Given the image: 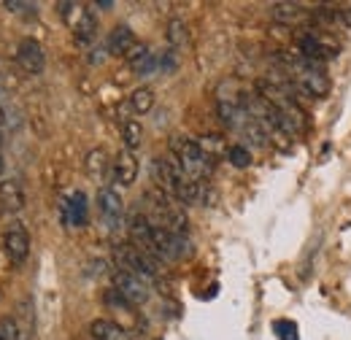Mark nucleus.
Listing matches in <instances>:
<instances>
[{
    "instance_id": "1",
    "label": "nucleus",
    "mask_w": 351,
    "mask_h": 340,
    "mask_svg": "<svg viewBox=\"0 0 351 340\" xmlns=\"http://www.w3.org/2000/svg\"><path fill=\"white\" fill-rule=\"evenodd\" d=\"M171 154L178 160V165L184 168V173L189 178H195V181H203L211 173V157L200 149L197 141L176 135V138H171Z\"/></svg>"
},
{
    "instance_id": "2",
    "label": "nucleus",
    "mask_w": 351,
    "mask_h": 340,
    "mask_svg": "<svg viewBox=\"0 0 351 340\" xmlns=\"http://www.w3.org/2000/svg\"><path fill=\"white\" fill-rule=\"evenodd\" d=\"M114 262L119 265V270L143 278L146 284L157 278V262L146 254V252H141L138 246H132V243L117 246V249H114Z\"/></svg>"
},
{
    "instance_id": "3",
    "label": "nucleus",
    "mask_w": 351,
    "mask_h": 340,
    "mask_svg": "<svg viewBox=\"0 0 351 340\" xmlns=\"http://www.w3.org/2000/svg\"><path fill=\"white\" fill-rule=\"evenodd\" d=\"M60 11H62V16H65V22L71 25V30H73V38L79 43H89L95 41V33H97V19H95V14L87 11L84 5H79V3H60Z\"/></svg>"
},
{
    "instance_id": "4",
    "label": "nucleus",
    "mask_w": 351,
    "mask_h": 340,
    "mask_svg": "<svg viewBox=\"0 0 351 340\" xmlns=\"http://www.w3.org/2000/svg\"><path fill=\"white\" fill-rule=\"evenodd\" d=\"M295 68H298V84H300V89H303L306 95H311V97H324V95L330 92V79H327V73L322 71V65L298 57V60H295Z\"/></svg>"
},
{
    "instance_id": "5",
    "label": "nucleus",
    "mask_w": 351,
    "mask_h": 340,
    "mask_svg": "<svg viewBox=\"0 0 351 340\" xmlns=\"http://www.w3.org/2000/svg\"><path fill=\"white\" fill-rule=\"evenodd\" d=\"M3 252L8 256L11 265H22L30 254V235L25 230V224H8L3 232Z\"/></svg>"
},
{
    "instance_id": "6",
    "label": "nucleus",
    "mask_w": 351,
    "mask_h": 340,
    "mask_svg": "<svg viewBox=\"0 0 351 340\" xmlns=\"http://www.w3.org/2000/svg\"><path fill=\"white\" fill-rule=\"evenodd\" d=\"M114 292L122 295L130 305H143L149 300V284L132 273H125V270H117L114 273Z\"/></svg>"
},
{
    "instance_id": "7",
    "label": "nucleus",
    "mask_w": 351,
    "mask_h": 340,
    "mask_svg": "<svg viewBox=\"0 0 351 340\" xmlns=\"http://www.w3.org/2000/svg\"><path fill=\"white\" fill-rule=\"evenodd\" d=\"M16 62H19V68H22L25 73H30V76L41 73L46 65L44 46L36 41V38H25V41H19V46H16Z\"/></svg>"
},
{
    "instance_id": "8",
    "label": "nucleus",
    "mask_w": 351,
    "mask_h": 340,
    "mask_svg": "<svg viewBox=\"0 0 351 340\" xmlns=\"http://www.w3.org/2000/svg\"><path fill=\"white\" fill-rule=\"evenodd\" d=\"M298 51H300L298 57H303L308 62H316V65H322L324 60H332L335 57V49L327 46L316 33H303L298 38Z\"/></svg>"
},
{
    "instance_id": "9",
    "label": "nucleus",
    "mask_w": 351,
    "mask_h": 340,
    "mask_svg": "<svg viewBox=\"0 0 351 340\" xmlns=\"http://www.w3.org/2000/svg\"><path fill=\"white\" fill-rule=\"evenodd\" d=\"M89 216V206H87V195L84 192H71L62 203V221L68 227H84Z\"/></svg>"
},
{
    "instance_id": "10",
    "label": "nucleus",
    "mask_w": 351,
    "mask_h": 340,
    "mask_svg": "<svg viewBox=\"0 0 351 340\" xmlns=\"http://www.w3.org/2000/svg\"><path fill=\"white\" fill-rule=\"evenodd\" d=\"M97 208H100V216H103L111 227H117V224L122 221L125 206H122V197H119V192H117V189L103 186V189L97 192Z\"/></svg>"
},
{
    "instance_id": "11",
    "label": "nucleus",
    "mask_w": 351,
    "mask_h": 340,
    "mask_svg": "<svg viewBox=\"0 0 351 340\" xmlns=\"http://www.w3.org/2000/svg\"><path fill=\"white\" fill-rule=\"evenodd\" d=\"M111 173H114V181L122 184V186H132L135 178H138V162L132 157V151H119L117 160L111 162Z\"/></svg>"
},
{
    "instance_id": "12",
    "label": "nucleus",
    "mask_w": 351,
    "mask_h": 340,
    "mask_svg": "<svg viewBox=\"0 0 351 340\" xmlns=\"http://www.w3.org/2000/svg\"><path fill=\"white\" fill-rule=\"evenodd\" d=\"M25 208V192L16 181H0V213H19Z\"/></svg>"
},
{
    "instance_id": "13",
    "label": "nucleus",
    "mask_w": 351,
    "mask_h": 340,
    "mask_svg": "<svg viewBox=\"0 0 351 340\" xmlns=\"http://www.w3.org/2000/svg\"><path fill=\"white\" fill-rule=\"evenodd\" d=\"M128 62L135 71V76H149L157 68V57L149 51V46H141V43H135V49L128 54Z\"/></svg>"
},
{
    "instance_id": "14",
    "label": "nucleus",
    "mask_w": 351,
    "mask_h": 340,
    "mask_svg": "<svg viewBox=\"0 0 351 340\" xmlns=\"http://www.w3.org/2000/svg\"><path fill=\"white\" fill-rule=\"evenodd\" d=\"M108 49H111L114 54H125V57H128L132 49H135V36H132L130 27H125V25L114 27L111 36H108Z\"/></svg>"
},
{
    "instance_id": "15",
    "label": "nucleus",
    "mask_w": 351,
    "mask_h": 340,
    "mask_svg": "<svg viewBox=\"0 0 351 340\" xmlns=\"http://www.w3.org/2000/svg\"><path fill=\"white\" fill-rule=\"evenodd\" d=\"M89 335L92 340H122V327L117 324V321H111V319H95L92 324H89Z\"/></svg>"
},
{
    "instance_id": "16",
    "label": "nucleus",
    "mask_w": 351,
    "mask_h": 340,
    "mask_svg": "<svg viewBox=\"0 0 351 340\" xmlns=\"http://www.w3.org/2000/svg\"><path fill=\"white\" fill-rule=\"evenodd\" d=\"M108 168H111V162H108V154H106L103 149H95V151H89L87 154V175L89 178L100 181Z\"/></svg>"
},
{
    "instance_id": "17",
    "label": "nucleus",
    "mask_w": 351,
    "mask_h": 340,
    "mask_svg": "<svg viewBox=\"0 0 351 340\" xmlns=\"http://www.w3.org/2000/svg\"><path fill=\"white\" fill-rule=\"evenodd\" d=\"M303 14H306L303 5H298V3H276V5H273V19H276V22L292 25V22H298Z\"/></svg>"
},
{
    "instance_id": "18",
    "label": "nucleus",
    "mask_w": 351,
    "mask_h": 340,
    "mask_svg": "<svg viewBox=\"0 0 351 340\" xmlns=\"http://www.w3.org/2000/svg\"><path fill=\"white\" fill-rule=\"evenodd\" d=\"M152 106H154V92L149 86H141L130 95V108L135 114H146L152 111Z\"/></svg>"
},
{
    "instance_id": "19",
    "label": "nucleus",
    "mask_w": 351,
    "mask_h": 340,
    "mask_svg": "<svg viewBox=\"0 0 351 340\" xmlns=\"http://www.w3.org/2000/svg\"><path fill=\"white\" fill-rule=\"evenodd\" d=\"M141 138H143V130H141V122H138V119L122 122V141H125L128 151H135V149L141 146Z\"/></svg>"
},
{
    "instance_id": "20",
    "label": "nucleus",
    "mask_w": 351,
    "mask_h": 340,
    "mask_svg": "<svg viewBox=\"0 0 351 340\" xmlns=\"http://www.w3.org/2000/svg\"><path fill=\"white\" fill-rule=\"evenodd\" d=\"M227 160H230L235 168H249V165H252V151H249L246 146L235 143V146L227 149Z\"/></svg>"
},
{
    "instance_id": "21",
    "label": "nucleus",
    "mask_w": 351,
    "mask_h": 340,
    "mask_svg": "<svg viewBox=\"0 0 351 340\" xmlns=\"http://www.w3.org/2000/svg\"><path fill=\"white\" fill-rule=\"evenodd\" d=\"M186 25L181 22V19H173L171 25H168V41H171V46L173 49H178V46H184L186 43Z\"/></svg>"
},
{
    "instance_id": "22",
    "label": "nucleus",
    "mask_w": 351,
    "mask_h": 340,
    "mask_svg": "<svg viewBox=\"0 0 351 340\" xmlns=\"http://www.w3.org/2000/svg\"><path fill=\"white\" fill-rule=\"evenodd\" d=\"M273 332L281 340H298V324L287 321V319H278V321H273Z\"/></svg>"
},
{
    "instance_id": "23",
    "label": "nucleus",
    "mask_w": 351,
    "mask_h": 340,
    "mask_svg": "<svg viewBox=\"0 0 351 340\" xmlns=\"http://www.w3.org/2000/svg\"><path fill=\"white\" fill-rule=\"evenodd\" d=\"M200 143V149L214 160V151H224V143H221V138H217V135H208V138H200L197 141Z\"/></svg>"
},
{
    "instance_id": "24",
    "label": "nucleus",
    "mask_w": 351,
    "mask_h": 340,
    "mask_svg": "<svg viewBox=\"0 0 351 340\" xmlns=\"http://www.w3.org/2000/svg\"><path fill=\"white\" fill-rule=\"evenodd\" d=\"M0 340H19V327L14 319H0Z\"/></svg>"
},
{
    "instance_id": "25",
    "label": "nucleus",
    "mask_w": 351,
    "mask_h": 340,
    "mask_svg": "<svg viewBox=\"0 0 351 340\" xmlns=\"http://www.w3.org/2000/svg\"><path fill=\"white\" fill-rule=\"evenodd\" d=\"M3 5L8 11H16V14H33L36 11V3H22V0H5Z\"/></svg>"
},
{
    "instance_id": "26",
    "label": "nucleus",
    "mask_w": 351,
    "mask_h": 340,
    "mask_svg": "<svg viewBox=\"0 0 351 340\" xmlns=\"http://www.w3.org/2000/svg\"><path fill=\"white\" fill-rule=\"evenodd\" d=\"M95 8H114V3H111V0H97Z\"/></svg>"
},
{
    "instance_id": "27",
    "label": "nucleus",
    "mask_w": 351,
    "mask_h": 340,
    "mask_svg": "<svg viewBox=\"0 0 351 340\" xmlns=\"http://www.w3.org/2000/svg\"><path fill=\"white\" fill-rule=\"evenodd\" d=\"M3 122H5V111L0 108V127H3Z\"/></svg>"
}]
</instances>
